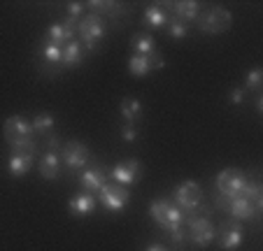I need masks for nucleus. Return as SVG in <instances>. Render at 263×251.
Segmentation results:
<instances>
[{"instance_id": "nucleus-31", "label": "nucleus", "mask_w": 263, "mask_h": 251, "mask_svg": "<svg viewBox=\"0 0 263 251\" xmlns=\"http://www.w3.org/2000/svg\"><path fill=\"white\" fill-rule=\"evenodd\" d=\"M121 138H124L126 142H135V140H138V130H135V126L126 123V128L121 130Z\"/></svg>"}, {"instance_id": "nucleus-29", "label": "nucleus", "mask_w": 263, "mask_h": 251, "mask_svg": "<svg viewBox=\"0 0 263 251\" xmlns=\"http://www.w3.org/2000/svg\"><path fill=\"white\" fill-rule=\"evenodd\" d=\"M261 82H263V72L258 68H254L247 74V79H245V91H258L261 89Z\"/></svg>"}, {"instance_id": "nucleus-8", "label": "nucleus", "mask_w": 263, "mask_h": 251, "mask_svg": "<svg viewBox=\"0 0 263 251\" xmlns=\"http://www.w3.org/2000/svg\"><path fill=\"white\" fill-rule=\"evenodd\" d=\"M198 24H200V30L210 35H221L226 30H231L233 26V14L223 7H214V10L205 12V14H198Z\"/></svg>"}, {"instance_id": "nucleus-30", "label": "nucleus", "mask_w": 263, "mask_h": 251, "mask_svg": "<svg viewBox=\"0 0 263 251\" xmlns=\"http://www.w3.org/2000/svg\"><path fill=\"white\" fill-rule=\"evenodd\" d=\"M149 65H152V70H161L165 65L163 56H161L159 51H152V54H149Z\"/></svg>"}, {"instance_id": "nucleus-13", "label": "nucleus", "mask_w": 263, "mask_h": 251, "mask_svg": "<svg viewBox=\"0 0 263 251\" xmlns=\"http://www.w3.org/2000/svg\"><path fill=\"white\" fill-rule=\"evenodd\" d=\"M105 182H107V172H105L100 165L86 167L84 172L80 175V184L84 186L86 193H98L100 188L105 186Z\"/></svg>"}, {"instance_id": "nucleus-14", "label": "nucleus", "mask_w": 263, "mask_h": 251, "mask_svg": "<svg viewBox=\"0 0 263 251\" xmlns=\"http://www.w3.org/2000/svg\"><path fill=\"white\" fill-rule=\"evenodd\" d=\"M168 7H170V16L177 21H184V24L198 19L200 14V3H196V0H179V3H170Z\"/></svg>"}, {"instance_id": "nucleus-23", "label": "nucleus", "mask_w": 263, "mask_h": 251, "mask_svg": "<svg viewBox=\"0 0 263 251\" xmlns=\"http://www.w3.org/2000/svg\"><path fill=\"white\" fill-rule=\"evenodd\" d=\"M54 117H51L49 112H42V114H37V117L30 121V126H33V133L35 135H54Z\"/></svg>"}, {"instance_id": "nucleus-24", "label": "nucleus", "mask_w": 263, "mask_h": 251, "mask_svg": "<svg viewBox=\"0 0 263 251\" xmlns=\"http://www.w3.org/2000/svg\"><path fill=\"white\" fill-rule=\"evenodd\" d=\"M128 72L133 77H144V74L152 72V65H149V56H140V54H133L128 59Z\"/></svg>"}, {"instance_id": "nucleus-35", "label": "nucleus", "mask_w": 263, "mask_h": 251, "mask_svg": "<svg viewBox=\"0 0 263 251\" xmlns=\"http://www.w3.org/2000/svg\"><path fill=\"white\" fill-rule=\"evenodd\" d=\"M256 112H258V114L263 112V98H261V95L256 98Z\"/></svg>"}, {"instance_id": "nucleus-19", "label": "nucleus", "mask_w": 263, "mask_h": 251, "mask_svg": "<svg viewBox=\"0 0 263 251\" xmlns=\"http://www.w3.org/2000/svg\"><path fill=\"white\" fill-rule=\"evenodd\" d=\"M82 61H84V47H82V42L80 40L68 42V45L63 47V59H61V63H63L65 68H77Z\"/></svg>"}, {"instance_id": "nucleus-25", "label": "nucleus", "mask_w": 263, "mask_h": 251, "mask_svg": "<svg viewBox=\"0 0 263 251\" xmlns=\"http://www.w3.org/2000/svg\"><path fill=\"white\" fill-rule=\"evenodd\" d=\"M42 59L51 65H59L61 59H63V47L51 42V40H45V42H42Z\"/></svg>"}, {"instance_id": "nucleus-3", "label": "nucleus", "mask_w": 263, "mask_h": 251, "mask_svg": "<svg viewBox=\"0 0 263 251\" xmlns=\"http://www.w3.org/2000/svg\"><path fill=\"white\" fill-rule=\"evenodd\" d=\"M77 35H80V42L84 49L93 51L98 47V42L105 37V21L103 16H96V14H89V16H82L77 21Z\"/></svg>"}, {"instance_id": "nucleus-11", "label": "nucleus", "mask_w": 263, "mask_h": 251, "mask_svg": "<svg viewBox=\"0 0 263 251\" xmlns=\"http://www.w3.org/2000/svg\"><path fill=\"white\" fill-rule=\"evenodd\" d=\"M242 237H245V230H242V226H240V221L231 219V221L221 223V228H219L214 240H219V246H221L223 251H235L242 244Z\"/></svg>"}, {"instance_id": "nucleus-7", "label": "nucleus", "mask_w": 263, "mask_h": 251, "mask_svg": "<svg viewBox=\"0 0 263 251\" xmlns=\"http://www.w3.org/2000/svg\"><path fill=\"white\" fill-rule=\"evenodd\" d=\"M184 221H189L186 237H189L196 246H208L210 242H214V237H217V228H214V223L210 221L208 217L189 214V217H184Z\"/></svg>"}, {"instance_id": "nucleus-20", "label": "nucleus", "mask_w": 263, "mask_h": 251, "mask_svg": "<svg viewBox=\"0 0 263 251\" xmlns=\"http://www.w3.org/2000/svg\"><path fill=\"white\" fill-rule=\"evenodd\" d=\"M168 12L163 10L161 5H149L144 10V24L149 26L152 30H159V28H165L168 26Z\"/></svg>"}, {"instance_id": "nucleus-33", "label": "nucleus", "mask_w": 263, "mask_h": 251, "mask_svg": "<svg viewBox=\"0 0 263 251\" xmlns=\"http://www.w3.org/2000/svg\"><path fill=\"white\" fill-rule=\"evenodd\" d=\"M245 100V89H233L231 91V103L233 105H242Z\"/></svg>"}, {"instance_id": "nucleus-4", "label": "nucleus", "mask_w": 263, "mask_h": 251, "mask_svg": "<svg viewBox=\"0 0 263 251\" xmlns=\"http://www.w3.org/2000/svg\"><path fill=\"white\" fill-rule=\"evenodd\" d=\"M245 182H247V177H245L242 170H238V167H226V170H221V172L217 175V191L221 198H226V200H233V198H240V193H242L245 188Z\"/></svg>"}, {"instance_id": "nucleus-32", "label": "nucleus", "mask_w": 263, "mask_h": 251, "mask_svg": "<svg viewBox=\"0 0 263 251\" xmlns=\"http://www.w3.org/2000/svg\"><path fill=\"white\" fill-rule=\"evenodd\" d=\"M82 10H84V3H70L68 5V16L70 19H77V16L82 14Z\"/></svg>"}, {"instance_id": "nucleus-34", "label": "nucleus", "mask_w": 263, "mask_h": 251, "mask_svg": "<svg viewBox=\"0 0 263 251\" xmlns=\"http://www.w3.org/2000/svg\"><path fill=\"white\" fill-rule=\"evenodd\" d=\"M147 251H168V249L161 246V244H152V246H147Z\"/></svg>"}, {"instance_id": "nucleus-22", "label": "nucleus", "mask_w": 263, "mask_h": 251, "mask_svg": "<svg viewBox=\"0 0 263 251\" xmlns=\"http://www.w3.org/2000/svg\"><path fill=\"white\" fill-rule=\"evenodd\" d=\"M130 47H133L135 54H140V56H149L152 51H156V42H154V37H152V33H138V35H133V40H130Z\"/></svg>"}, {"instance_id": "nucleus-27", "label": "nucleus", "mask_w": 263, "mask_h": 251, "mask_svg": "<svg viewBox=\"0 0 263 251\" xmlns=\"http://www.w3.org/2000/svg\"><path fill=\"white\" fill-rule=\"evenodd\" d=\"M89 7L93 10L96 16H103V14H117L119 12V3H112V0H91Z\"/></svg>"}, {"instance_id": "nucleus-12", "label": "nucleus", "mask_w": 263, "mask_h": 251, "mask_svg": "<svg viewBox=\"0 0 263 251\" xmlns=\"http://www.w3.org/2000/svg\"><path fill=\"white\" fill-rule=\"evenodd\" d=\"M74 30H77V19H65L63 24H51L49 26V33H47V40L56 42V45L65 47L68 42L74 40Z\"/></svg>"}, {"instance_id": "nucleus-21", "label": "nucleus", "mask_w": 263, "mask_h": 251, "mask_svg": "<svg viewBox=\"0 0 263 251\" xmlns=\"http://www.w3.org/2000/svg\"><path fill=\"white\" fill-rule=\"evenodd\" d=\"M119 112H121V117H124L126 123L135 126V121L142 117V105H140L138 98H124L119 105Z\"/></svg>"}, {"instance_id": "nucleus-1", "label": "nucleus", "mask_w": 263, "mask_h": 251, "mask_svg": "<svg viewBox=\"0 0 263 251\" xmlns=\"http://www.w3.org/2000/svg\"><path fill=\"white\" fill-rule=\"evenodd\" d=\"M3 135H5L7 144L12 147V151L35 153V133H33V126H30L28 119L19 117V114L5 119V123H3Z\"/></svg>"}, {"instance_id": "nucleus-9", "label": "nucleus", "mask_w": 263, "mask_h": 251, "mask_svg": "<svg viewBox=\"0 0 263 251\" xmlns=\"http://www.w3.org/2000/svg\"><path fill=\"white\" fill-rule=\"evenodd\" d=\"M61 163L70 167V170H82V167L89 163L91 151L84 142H77V140H70V142H63L61 147Z\"/></svg>"}, {"instance_id": "nucleus-28", "label": "nucleus", "mask_w": 263, "mask_h": 251, "mask_svg": "<svg viewBox=\"0 0 263 251\" xmlns=\"http://www.w3.org/2000/svg\"><path fill=\"white\" fill-rule=\"evenodd\" d=\"M168 33H170V37L182 40V37H186V35H189V24H184V21H177V19H173V16H170V19H168Z\"/></svg>"}, {"instance_id": "nucleus-5", "label": "nucleus", "mask_w": 263, "mask_h": 251, "mask_svg": "<svg viewBox=\"0 0 263 251\" xmlns=\"http://www.w3.org/2000/svg\"><path fill=\"white\" fill-rule=\"evenodd\" d=\"M173 202L182 209L184 214L196 212L203 202V188L198 182H182L173 193Z\"/></svg>"}, {"instance_id": "nucleus-10", "label": "nucleus", "mask_w": 263, "mask_h": 251, "mask_svg": "<svg viewBox=\"0 0 263 251\" xmlns=\"http://www.w3.org/2000/svg\"><path fill=\"white\" fill-rule=\"evenodd\" d=\"M140 177H142V163H140L138 158L121 161V163H117V165L109 170V179H112L115 184L126 186V188H128L130 184L140 182Z\"/></svg>"}, {"instance_id": "nucleus-17", "label": "nucleus", "mask_w": 263, "mask_h": 251, "mask_svg": "<svg viewBox=\"0 0 263 251\" xmlns=\"http://www.w3.org/2000/svg\"><path fill=\"white\" fill-rule=\"evenodd\" d=\"M68 207H70V212H72L74 217H89V214L93 212V207H96V198H93V193H86V191L77 193V196L70 198Z\"/></svg>"}, {"instance_id": "nucleus-2", "label": "nucleus", "mask_w": 263, "mask_h": 251, "mask_svg": "<svg viewBox=\"0 0 263 251\" xmlns=\"http://www.w3.org/2000/svg\"><path fill=\"white\" fill-rule=\"evenodd\" d=\"M149 214H152V219L168 233L182 228L184 217H186V214H184L173 200H168V198H159V200L152 202V205H149Z\"/></svg>"}, {"instance_id": "nucleus-15", "label": "nucleus", "mask_w": 263, "mask_h": 251, "mask_svg": "<svg viewBox=\"0 0 263 251\" xmlns=\"http://www.w3.org/2000/svg\"><path fill=\"white\" fill-rule=\"evenodd\" d=\"M33 158H35V153H30V151H12V156L7 158V170H10L12 177L28 175L30 167H33Z\"/></svg>"}, {"instance_id": "nucleus-26", "label": "nucleus", "mask_w": 263, "mask_h": 251, "mask_svg": "<svg viewBox=\"0 0 263 251\" xmlns=\"http://www.w3.org/2000/svg\"><path fill=\"white\" fill-rule=\"evenodd\" d=\"M242 198H247V200H252L254 205H256V209L263 205V191H261V184L256 182V179H247L245 182V188L242 193H240Z\"/></svg>"}, {"instance_id": "nucleus-16", "label": "nucleus", "mask_w": 263, "mask_h": 251, "mask_svg": "<svg viewBox=\"0 0 263 251\" xmlns=\"http://www.w3.org/2000/svg\"><path fill=\"white\" fill-rule=\"evenodd\" d=\"M229 212L231 217L235 219V221H249V219L256 217V205H254L252 200H247V198H233V200H229Z\"/></svg>"}, {"instance_id": "nucleus-18", "label": "nucleus", "mask_w": 263, "mask_h": 251, "mask_svg": "<svg viewBox=\"0 0 263 251\" xmlns=\"http://www.w3.org/2000/svg\"><path fill=\"white\" fill-rule=\"evenodd\" d=\"M59 170H61V156L56 151H45L40 156V175L51 182V179L59 177Z\"/></svg>"}, {"instance_id": "nucleus-6", "label": "nucleus", "mask_w": 263, "mask_h": 251, "mask_svg": "<svg viewBox=\"0 0 263 251\" xmlns=\"http://www.w3.org/2000/svg\"><path fill=\"white\" fill-rule=\"evenodd\" d=\"M96 196H98V202L107 209V212H115V214L121 212L130 200L128 188L121 186V184H115V182H105V186L100 188Z\"/></svg>"}]
</instances>
